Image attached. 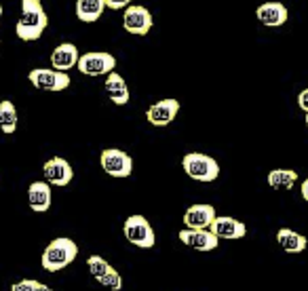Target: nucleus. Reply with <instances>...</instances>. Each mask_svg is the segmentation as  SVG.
Here are the masks:
<instances>
[{"label":"nucleus","mask_w":308,"mask_h":291,"mask_svg":"<svg viewBox=\"0 0 308 291\" xmlns=\"http://www.w3.org/2000/svg\"><path fill=\"white\" fill-rule=\"evenodd\" d=\"M43 175H44L46 184L57 186V188H66L74 179V169L66 159H61V156H53V159H49L44 163Z\"/></svg>","instance_id":"1a4fd4ad"},{"label":"nucleus","mask_w":308,"mask_h":291,"mask_svg":"<svg viewBox=\"0 0 308 291\" xmlns=\"http://www.w3.org/2000/svg\"><path fill=\"white\" fill-rule=\"evenodd\" d=\"M97 283H99V285H104V287H108V289H112V291H121L123 289V277L114 268L110 270L106 277H101Z\"/></svg>","instance_id":"5701e85b"},{"label":"nucleus","mask_w":308,"mask_h":291,"mask_svg":"<svg viewBox=\"0 0 308 291\" xmlns=\"http://www.w3.org/2000/svg\"><path fill=\"white\" fill-rule=\"evenodd\" d=\"M17 123H19V114H17V108H15L13 101L4 99L0 101V129L6 135H11L17 129Z\"/></svg>","instance_id":"412c9836"},{"label":"nucleus","mask_w":308,"mask_h":291,"mask_svg":"<svg viewBox=\"0 0 308 291\" xmlns=\"http://www.w3.org/2000/svg\"><path fill=\"white\" fill-rule=\"evenodd\" d=\"M181 167H184L186 175L190 179L203 182V184L216 182L218 175H220L218 161L209 154H203V152H188L184 159H181Z\"/></svg>","instance_id":"7ed1b4c3"},{"label":"nucleus","mask_w":308,"mask_h":291,"mask_svg":"<svg viewBox=\"0 0 308 291\" xmlns=\"http://www.w3.org/2000/svg\"><path fill=\"white\" fill-rule=\"evenodd\" d=\"M0 44H2V30H0Z\"/></svg>","instance_id":"c85d7f7f"},{"label":"nucleus","mask_w":308,"mask_h":291,"mask_svg":"<svg viewBox=\"0 0 308 291\" xmlns=\"http://www.w3.org/2000/svg\"><path fill=\"white\" fill-rule=\"evenodd\" d=\"M99 165L104 169V173H108L110 177H116V179L129 177L133 171L131 156L125 150H118V148H106L99 156Z\"/></svg>","instance_id":"0eeeda50"},{"label":"nucleus","mask_w":308,"mask_h":291,"mask_svg":"<svg viewBox=\"0 0 308 291\" xmlns=\"http://www.w3.org/2000/svg\"><path fill=\"white\" fill-rule=\"evenodd\" d=\"M46 26H49V15L43 9L41 0H21V13H19L17 26H15L19 41L23 42L38 41Z\"/></svg>","instance_id":"f257e3e1"},{"label":"nucleus","mask_w":308,"mask_h":291,"mask_svg":"<svg viewBox=\"0 0 308 291\" xmlns=\"http://www.w3.org/2000/svg\"><path fill=\"white\" fill-rule=\"evenodd\" d=\"M216 207L213 205H207V203H196V205L188 207L181 222H184L186 228L190 230H209L213 219H216Z\"/></svg>","instance_id":"9b49d317"},{"label":"nucleus","mask_w":308,"mask_h":291,"mask_svg":"<svg viewBox=\"0 0 308 291\" xmlns=\"http://www.w3.org/2000/svg\"><path fill=\"white\" fill-rule=\"evenodd\" d=\"M28 81L41 91H66L70 86V76L55 68H34L30 70Z\"/></svg>","instance_id":"423d86ee"},{"label":"nucleus","mask_w":308,"mask_h":291,"mask_svg":"<svg viewBox=\"0 0 308 291\" xmlns=\"http://www.w3.org/2000/svg\"><path fill=\"white\" fill-rule=\"evenodd\" d=\"M179 112V101L167 97V99H161L152 104L146 110V121L152 125V127H167L176 121V116Z\"/></svg>","instance_id":"9d476101"},{"label":"nucleus","mask_w":308,"mask_h":291,"mask_svg":"<svg viewBox=\"0 0 308 291\" xmlns=\"http://www.w3.org/2000/svg\"><path fill=\"white\" fill-rule=\"evenodd\" d=\"M300 192H302V199L308 203V177L302 182V188H300Z\"/></svg>","instance_id":"bb28decb"},{"label":"nucleus","mask_w":308,"mask_h":291,"mask_svg":"<svg viewBox=\"0 0 308 291\" xmlns=\"http://www.w3.org/2000/svg\"><path fill=\"white\" fill-rule=\"evenodd\" d=\"M276 243H279L283 251H287V253H302L308 247L306 237H302V234L296 230H291V228H281V230L276 232Z\"/></svg>","instance_id":"a211bd4d"},{"label":"nucleus","mask_w":308,"mask_h":291,"mask_svg":"<svg viewBox=\"0 0 308 291\" xmlns=\"http://www.w3.org/2000/svg\"><path fill=\"white\" fill-rule=\"evenodd\" d=\"M76 255H78L76 243L68 237H59V239H53L49 245L44 247L43 255H41V264L46 272H59V270L68 268L76 259Z\"/></svg>","instance_id":"f03ea898"},{"label":"nucleus","mask_w":308,"mask_h":291,"mask_svg":"<svg viewBox=\"0 0 308 291\" xmlns=\"http://www.w3.org/2000/svg\"><path fill=\"white\" fill-rule=\"evenodd\" d=\"M78 49L76 44L72 42H61L53 49L51 53V61H53V68L59 70V72H68V70H72L76 64H78Z\"/></svg>","instance_id":"dca6fc26"},{"label":"nucleus","mask_w":308,"mask_h":291,"mask_svg":"<svg viewBox=\"0 0 308 291\" xmlns=\"http://www.w3.org/2000/svg\"><path fill=\"white\" fill-rule=\"evenodd\" d=\"M38 285V281L34 279H23V281H17L15 285L11 287V291H34Z\"/></svg>","instance_id":"b1692460"},{"label":"nucleus","mask_w":308,"mask_h":291,"mask_svg":"<svg viewBox=\"0 0 308 291\" xmlns=\"http://www.w3.org/2000/svg\"><path fill=\"white\" fill-rule=\"evenodd\" d=\"M177 239L194 251H213L220 245V239L211 230H190V228H186V230H179Z\"/></svg>","instance_id":"ddd939ff"},{"label":"nucleus","mask_w":308,"mask_h":291,"mask_svg":"<svg viewBox=\"0 0 308 291\" xmlns=\"http://www.w3.org/2000/svg\"><path fill=\"white\" fill-rule=\"evenodd\" d=\"M266 182L268 186L272 188V190H291V188L296 186L298 182V173L291 171V169H272L270 173L266 175Z\"/></svg>","instance_id":"aec40b11"},{"label":"nucleus","mask_w":308,"mask_h":291,"mask_svg":"<svg viewBox=\"0 0 308 291\" xmlns=\"http://www.w3.org/2000/svg\"><path fill=\"white\" fill-rule=\"evenodd\" d=\"M2 11H4V9H2V4H0V17H2Z\"/></svg>","instance_id":"c756f323"},{"label":"nucleus","mask_w":308,"mask_h":291,"mask_svg":"<svg viewBox=\"0 0 308 291\" xmlns=\"http://www.w3.org/2000/svg\"><path fill=\"white\" fill-rule=\"evenodd\" d=\"M51 184L46 182H32L28 188V205L34 213H46L51 209Z\"/></svg>","instance_id":"2eb2a0df"},{"label":"nucleus","mask_w":308,"mask_h":291,"mask_svg":"<svg viewBox=\"0 0 308 291\" xmlns=\"http://www.w3.org/2000/svg\"><path fill=\"white\" fill-rule=\"evenodd\" d=\"M209 230L216 234L218 239H224V241H236V239H243L247 234V226L243 222L234 217H228V215H218L213 219V224Z\"/></svg>","instance_id":"4468645a"},{"label":"nucleus","mask_w":308,"mask_h":291,"mask_svg":"<svg viewBox=\"0 0 308 291\" xmlns=\"http://www.w3.org/2000/svg\"><path fill=\"white\" fill-rule=\"evenodd\" d=\"M256 17L258 21L266 28H279L285 26L289 19V11L283 2H276V0H268V2L260 4L256 9Z\"/></svg>","instance_id":"f8f14e48"},{"label":"nucleus","mask_w":308,"mask_h":291,"mask_svg":"<svg viewBox=\"0 0 308 291\" xmlns=\"http://www.w3.org/2000/svg\"><path fill=\"white\" fill-rule=\"evenodd\" d=\"M87 268H89V274L93 279L99 281L101 277H106V274L112 270V266H110L101 255H91L89 259H87Z\"/></svg>","instance_id":"4be33fe9"},{"label":"nucleus","mask_w":308,"mask_h":291,"mask_svg":"<svg viewBox=\"0 0 308 291\" xmlns=\"http://www.w3.org/2000/svg\"><path fill=\"white\" fill-rule=\"evenodd\" d=\"M154 26V17L146 6L129 4L123 11V28L133 36H146Z\"/></svg>","instance_id":"6e6552de"},{"label":"nucleus","mask_w":308,"mask_h":291,"mask_svg":"<svg viewBox=\"0 0 308 291\" xmlns=\"http://www.w3.org/2000/svg\"><path fill=\"white\" fill-rule=\"evenodd\" d=\"M34 291H53V289H51V287H46V285H43V283H38Z\"/></svg>","instance_id":"cd10ccee"},{"label":"nucleus","mask_w":308,"mask_h":291,"mask_svg":"<svg viewBox=\"0 0 308 291\" xmlns=\"http://www.w3.org/2000/svg\"><path fill=\"white\" fill-rule=\"evenodd\" d=\"M306 127H308V114H306Z\"/></svg>","instance_id":"7c9ffc66"},{"label":"nucleus","mask_w":308,"mask_h":291,"mask_svg":"<svg viewBox=\"0 0 308 291\" xmlns=\"http://www.w3.org/2000/svg\"><path fill=\"white\" fill-rule=\"evenodd\" d=\"M104 89L108 93V97L112 99V104L116 106H127L129 99H131V93H129V86L125 83V78L118 74V72H110L104 81Z\"/></svg>","instance_id":"f3484780"},{"label":"nucleus","mask_w":308,"mask_h":291,"mask_svg":"<svg viewBox=\"0 0 308 291\" xmlns=\"http://www.w3.org/2000/svg\"><path fill=\"white\" fill-rule=\"evenodd\" d=\"M76 68L85 76H108L110 72H114L116 57L106 51H89L78 57Z\"/></svg>","instance_id":"39448f33"},{"label":"nucleus","mask_w":308,"mask_h":291,"mask_svg":"<svg viewBox=\"0 0 308 291\" xmlns=\"http://www.w3.org/2000/svg\"><path fill=\"white\" fill-rule=\"evenodd\" d=\"M123 234L131 245H135L139 249H152L156 237L150 222L144 215H129L123 224Z\"/></svg>","instance_id":"20e7f679"},{"label":"nucleus","mask_w":308,"mask_h":291,"mask_svg":"<svg viewBox=\"0 0 308 291\" xmlns=\"http://www.w3.org/2000/svg\"><path fill=\"white\" fill-rule=\"evenodd\" d=\"M131 2L133 0H106V6L112 11H121V9H127Z\"/></svg>","instance_id":"393cba45"},{"label":"nucleus","mask_w":308,"mask_h":291,"mask_svg":"<svg viewBox=\"0 0 308 291\" xmlns=\"http://www.w3.org/2000/svg\"><path fill=\"white\" fill-rule=\"evenodd\" d=\"M298 106H300V110H302V112L308 114V89H304V91L298 95Z\"/></svg>","instance_id":"a878e982"},{"label":"nucleus","mask_w":308,"mask_h":291,"mask_svg":"<svg viewBox=\"0 0 308 291\" xmlns=\"http://www.w3.org/2000/svg\"><path fill=\"white\" fill-rule=\"evenodd\" d=\"M106 9V0H76V17L83 23L97 21Z\"/></svg>","instance_id":"6ab92c4d"}]
</instances>
